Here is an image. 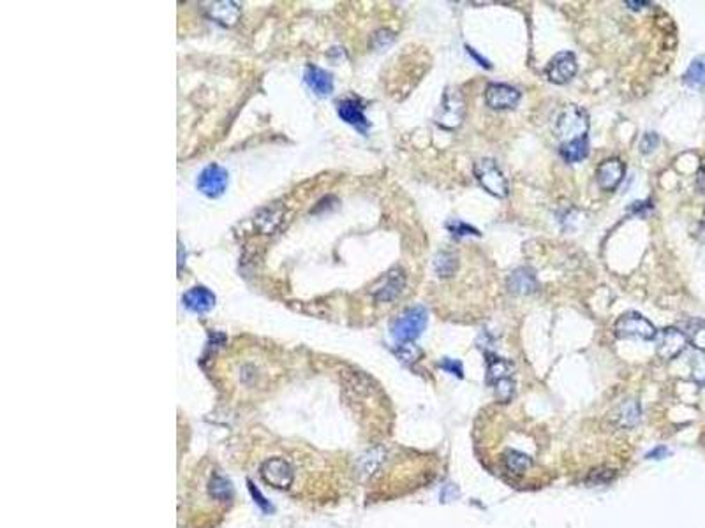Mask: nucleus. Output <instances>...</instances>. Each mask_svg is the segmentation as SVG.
Returning a JSON list of instances; mask_svg holds the SVG:
<instances>
[{"mask_svg": "<svg viewBox=\"0 0 705 528\" xmlns=\"http://www.w3.org/2000/svg\"><path fill=\"white\" fill-rule=\"evenodd\" d=\"M231 482L212 467H200L186 488L183 510L187 528H214L231 509Z\"/></svg>", "mask_w": 705, "mask_h": 528, "instance_id": "obj_1", "label": "nucleus"}, {"mask_svg": "<svg viewBox=\"0 0 705 528\" xmlns=\"http://www.w3.org/2000/svg\"><path fill=\"white\" fill-rule=\"evenodd\" d=\"M587 131H589V114L586 110L576 104H568L562 107L555 120V134L562 143L586 138Z\"/></svg>", "mask_w": 705, "mask_h": 528, "instance_id": "obj_2", "label": "nucleus"}, {"mask_svg": "<svg viewBox=\"0 0 705 528\" xmlns=\"http://www.w3.org/2000/svg\"><path fill=\"white\" fill-rule=\"evenodd\" d=\"M429 314L425 307L408 308L397 321L392 324V335L397 342H413L418 338L425 329Z\"/></svg>", "mask_w": 705, "mask_h": 528, "instance_id": "obj_3", "label": "nucleus"}, {"mask_svg": "<svg viewBox=\"0 0 705 528\" xmlns=\"http://www.w3.org/2000/svg\"><path fill=\"white\" fill-rule=\"evenodd\" d=\"M474 176H477L478 183L487 190L489 194L496 197H506L508 196V182H506L505 175L499 169L498 162L494 159H480V161L474 162Z\"/></svg>", "mask_w": 705, "mask_h": 528, "instance_id": "obj_4", "label": "nucleus"}, {"mask_svg": "<svg viewBox=\"0 0 705 528\" xmlns=\"http://www.w3.org/2000/svg\"><path fill=\"white\" fill-rule=\"evenodd\" d=\"M614 331L619 338H640L645 342L654 340L658 335L654 324L638 312H626L621 315L614 326Z\"/></svg>", "mask_w": 705, "mask_h": 528, "instance_id": "obj_5", "label": "nucleus"}, {"mask_svg": "<svg viewBox=\"0 0 705 528\" xmlns=\"http://www.w3.org/2000/svg\"><path fill=\"white\" fill-rule=\"evenodd\" d=\"M464 114H465V103L462 93L458 92L457 88H446V92H444L443 95V100H441L439 111H437L436 124L439 125V127L451 131V128H457L458 125L462 124Z\"/></svg>", "mask_w": 705, "mask_h": 528, "instance_id": "obj_6", "label": "nucleus"}, {"mask_svg": "<svg viewBox=\"0 0 705 528\" xmlns=\"http://www.w3.org/2000/svg\"><path fill=\"white\" fill-rule=\"evenodd\" d=\"M656 352L661 359H673L679 356L686 347L687 338L680 329L677 328H663L656 335Z\"/></svg>", "mask_w": 705, "mask_h": 528, "instance_id": "obj_7", "label": "nucleus"}, {"mask_svg": "<svg viewBox=\"0 0 705 528\" xmlns=\"http://www.w3.org/2000/svg\"><path fill=\"white\" fill-rule=\"evenodd\" d=\"M520 100V92L506 83H489L485 88V103L492 110H513Z\"/></svg>", "mask_w": 705, "mask_h": 528, "instance_id": "obj_8", "label": "nucleus"}, {"mask_svg": "<svg viewBox=\"0 0 705 528\" xmlns=\"http://www.w3.org/2000/svg\"><path fill=\"white\" fill-rule=\"evenodd\" d=\"M198 190L207 197H219L228 187V173L221 166L212 164L198 176Z\"/></svg>", "mask_w": 705, "mask_h": 528, "instance_id": "obj_9", "label": "nucleus"}, {"mask_svg": "<svg viewBox=\"0 0 705 528\" xmlns=\"http://www.w3.org/2000/svg\"><path fill=\"white\" fill-rule=\"evenodd\" d=\"M576 74V58L571 51H561L547 65V78L555 85H564Z\"/></svg>", "mask_w": 705, "mask_h": 528, "instance_id": "obj_10", "label": "nucleus"}, {"mask_svg": "<svg viewBox=\"0 0 705 528\" xmlns=\"http://www.w3.org/2000/svg\"><path fill=\"white\" fill-rule=\"evenodd\" d=\"M406 287V275L401 268H394L380 280L376 287H373V296L377 301H394L401 296Z\"/></svg>", "mask_w": 705, "mask_h": 528, "instance_id": "obj_11", "label": "nucleus"}, {"mask_svg": "<svg viewBox=\"0 0 705 528\" xmlns=\"http://www.w3.org/2000/svg\"><path fill=\"white\" fill-rule=\"evenodd\" d=\"M624 168L621 159H607L596 169V180H598L600 189L603 190H614L624 178Z\"/></svg>", "mask_w": 705, "mask_h": 528, "instance_id": "obj_12", "label": "nucleus"}, {"mask_svg": "<svg viewBox=\"0 0 705 528\" xmlns=\"http://www.w3.org/2000/svg\"><path fill=\"white\" fill-rule=\"evenodd\" d=\"M182 303L193 314H205V312L214 308L215 296L207 287H193V289H189L183 294Z\"/></svg>", "mask_w": 705, "mask_h": 528, "instance_id": "obj_13", "label": "nucleus"}, {"mask_svg": "<svg viewBox=\"0 0 705 528\" xmlns=\"http://www.w3.org/2000/svg\"><path fill=\"white\" fill-rule=\"evenodd\" d=\"M337 113H339V117L342 118L346 124L360 128L362 132H366L367 127H369V121H367L366 114H363V107L360 106L358 100L353 99L342 100V103H339V106H337Z\"/></svg>", "mask_w": 705, "mask_h": 528, "instance_id": "obj_14", "label": "nucleus"}, {"mask_svg": "<svg viewBox=\"0 0 705 528\" xmlns=\"http://www.w3.org/2000/svg\"><path fill=\"white\" fill-rule=\"evenodd\" d=\"M508 289L512 291L513 294H519V296H526V294L534 293V291L538 289V282L533 270L529 268L515 270V272L508 277Z\"/></svg>", "mask_w": 705, "mask_h": 528, "instance_id": "obj_15", "label": "nucleus"}, {"mask_svg": "<svg viewBox=\"0 0 705 528\" xmlns=\"http://www.w3.org/2000/svg\"><path fill=\"white\" fill-rule=\"evenodd\" d=\"M305 81H307L309 88L318 95H330L333 92V78L330 72L323 71V69L311 65L305 71Z\"/></svg>", "mask_w": 705, "mask_h": 528, "instance_id": "obj_16", "label": "nucleus"}, {"mask_svg": "<svg viewBox=\"0 0 705 528\" xmlns=\"http://www.w3.org/2000/svg\"><path fill=\"white\" fill-rule=\"evenodd\" d=\"M208 16L224 27H233L240 20V9L233 2H214L207 8Z\"/></svg>", "mask_w": 705, "mask_h": 528, "instance_id": "obj_17", "label": "nucleus"}, {"mask_svg": "<svg viewBox=\"0 0 705 528\" xmlns=\"http://www.w3.org/2000/svg\"><path fill=\"white\" fill-rule=\"evenodd\" d=\"M612 421L616 423L619 428H631L640 421V405L635 400L623 402L619 407L614 411Z\"/></svg>", "mask_w": 705, "mask_h": 528, "instance_id": "obj_18", "label": "nucleus"}, {"mask_svg": "<svg viewBox=\"0 0 705 528\" xmlns=\"http://www.w3.org/2000/svg\"><path fill=\"white\" fill-rule=\"evenodd\" d=\"M513 363H510L508 359H503V357L492 356L489 354L487 356V382L489 384H498V382L505 381V378H512L513 374Z\"/></svg>", "mask_w": 705, "mask_h": 528, "instance_id": "obj_19", "label": "nucleus"}, {"mask_svg": "<svg viewBox=\"0 0 705 528\" xmlns=\"http://www.w3.org/2000/svg\"><path fill=\"white\" fill-rule=\"evenodd\" d=\"M561 157L566 162H580L589 155V141L587 138H580V140L569 141V143L561 145Z\"/></svg>", "mask_w": 705, "mask_h": 528, "instance_id": "obj_20", "label": "nucleus"}, {"mask_svg": "<svg viewBox=\"0 0 705 528\" xmlns=\"http://www.w3.org/2000/svg\"><path fill=\"white\" fill-rule=\"evenodd\" d=\"M503 460H505V465L506 468H508V472H512V474L515 475L526 474V472L533 467V458H529L524 453H519V451H512V449L506 451Z\"/></svg>", "mask_w": 705, "mask_h": 528, "instance_id": "obj_21", "label": "nucleus"}, {"mask_svg": "<svg viewBox=\"0 0 705 528\" xmlns=\"http://www.w3.org/2000/svg\"><path fill=\"white\" fill-rule=\"evenodd\" d=\"M684 85L690 88L700 90L705 88V60L704 58H694L690 64L687 71L684 72Z\"/></svg>", "mask_w": 705, "mask_h": 528, "instance_id": "obj_22", "label": "nucleus"}, {"mask_svg": "<svg viewBox=\"0 0 705 528\" xmlns=\"http://www.w3.org/2000/svg\"><path fill=\"white\" fill-rule=\"evenodd\" d=\"M434 268H436V273L443 279L446 277H451L458 268L457 257L451 252H439L436 256V260H434Z\"/></svg>", "mask_w": 705, "mask_h": 528, "instance_id": "obj_23", "label": "nucleus"}, {"mask_svg": "<svg viewBox=\"0 0 705 528\" xmlns=\"http://www.w3.org/2000/svg\"><path fill=\"white\" fill-rule=\"evenodd\" d=\"M283 217H284L283 210H265L263 213L258 215L256 224H258V227L261 229L263 232H272L283 224Z\"/></svg>", "mask_w": 705, "mask_h": 528, "instance_id": "obj_24", "label": "nucleus"}, {"mask_svg": "<svg viewBox=\"0 0 705 528\" xmlns=\"http://www.w3.org/2000/svg\"><path fill=\"white\" fill-rule=\"evenodd\" d=\"M446 227L448 231H450L453 236H457V238H460V236H480V231H478L477 227L465 224V222L458 220V218H453V220L448 222Z\"/></svg>", "mask_w": 705, "mask_h": 528, "instance_id": "obj_25", "label": "nucleus"}, {"mask_svg": "<svg viewBox=\"0 0 705 528\" xmlns=\"http://www.w3.org/2000/svg\"><path fill=\"white\" fill-rule=\"evenodd\" d=\"M691 343H693L697 349H700L701 352H705V321H698L694 322V326L691 328Z\"/></svg>", "mask_w": 705, "mask_h": 528, "instance_id": "obj_26", "label": "nucleus"}, {"mask_svg": "<svg viewBox=\"0 0 705 528\" xmlns=\"http://www.w3.org/2000/svg\"><path fill=\"white\" fill-rule=\"evenodd\" d=\"M616 477V472L610 470V468H596L589 474V477L586 479L589 484H603V482H609Z\"/></svg>", "mask_w": 705, "mask_h": 528, "instance_id": "obj_27", "label": "nucleus"}, {"mask_svg": "<svg viewBox=\"0 0 705 528\" xmlns=\"http://www.w3.org/2000/svg\"><path fill=\"white\" fill-rule=\"evenodd\" d=\"M494 388H496V395H498L499 400L508 402L510 398L513 396V391H515V382H513V378H505V381L498 382Z\"/></svg>", "mask_w": 705, "mask_h": 528, "instance_id": "obj_28", "label": "nucleus"}, {"mask_svg": "<svg viewBox=\"0 0 705 528\" xmlns=\"http://www.w3.org/2000/svg\"><path fill=\"white\" fill-rule=\"evenodd\" d=\"M691 375H693L694 382H698L700 385H705V352L700 354L698 357H694Z\"/></svg>", "mask_w": 705, "mask_h": 528, "instance_id": "obj_29", "label": "nucleus"}, {"mask_svg": "<svg viewBox=\"0 0 705 528\" xmlns=\"http://www.w3.org/2000/svg\"><path fill=\"white\" fill-rule=\"evenodd\" d=\"M439 367L443 368V370H446L448 374L457 375L458 378L464 377V368H462V363H460V361H457V359H450V357H444V359L441 361V363H439Z\"/></svg>", "mask_w": 705, "mask_h": 528, "instance_id": "obj_30", "label": "nucleus"}, {"mask_svg": "<svg viewBox=\"0 0 705 528\" xmlns=\"http://www.w3.org/2000/svg\"><path fill=\"white\" fill-rule=\"evenodd\" d=\"M658 143H659V138L656 136L654 132H647V134H644V138H642L640 148L644 154H649V152H652L656 147H658Z\"/></svg>", "mask_w": 705, "mask_h": 528, "instance_id": "obj_31", "label": "nucleus"}, {"mask_svg": "<svg viewBox=\"0 0 705 528\" xmlns=\"http://www.w3.org/2000/svg\"><path fill=\"white\" fill-rule=\"evenodd\" d=\"M401 356H402V359H406V361H416L418 359L420 356H422V350L420 349H416L415 345H404L401 349Z\"/></svg>", "mask_w": 705, "mask_h": 528, "instance_id": "obj_32", "label": "nucleus"}, {"mask_svg": "<svg viewBox=\"0 0 705 528\" xmlns=\"http://www.w3.org/2000/svg\"><path fill=\"white\" fill-rule=\"evenodd\" d=\"M666 454H668V449L666 447H656L654 451H651V453L647 454V458L649 460H663V458H666Z\"/></svg>", "mask_w": 705, "mask_h": 528, "instance_id": "obj_33", "label": "nucleus"}, {"mask_svg": "<svg viewBox=\"0 0 705 528\" xmlns=\"http://www.w3.org/2000/svg\"><path fill=\"white\" fill-rule=\"evenodd\" d=\"M465 50H467V53H469V55H471V57H473V58H474V60H477V62H478V64H480V65H484V67H487V69H491V64H489V60H485V58H484V57H481V55H478V53H477V51H474V50H473V48H471V46H465Z\"/></svg>", "mask_w": 705, "mask_h": 528, "instance_id": "obj_34", "label": "nucleus"}, {"mask_svg": "<svg viewBox=\"0 0 705 528\" xmlns=\"http://www.w3.org/2000/svg\"><path fill=\"white\" fill-rule=\"evenodd\" d=\"M697 185H698V189H700L701 192L705 194V166H704V168H700V171H698Z\"/></svg>", "mask_w": 705, "mask_h": 528, "instance_id": "obj_35", "label": "nucleus"}, {"mask_svg": "<svg viewBox=\"0 0 705 528\" xmlns=\"http://www.w3.org/2000/svg\"><path fill=\"white\" fill-rule=\"evenodd\" d=\"M626 6H630L631 9L637 11V9H642L644 6H649V2H633V0H626Z\"/></svg>", "mask_w": 705, "mask_h": 528, "instance_id": "obj_36", "label": "nucleus"}, {"mask_svg": "<svg viewBox=\"0 0 705 528\" xmlns=\"http://www.w3.org/2000/svg\"><path fill=\"white\" fill-rule=\"evenodd\" d=\"M698 236H700L701 242H705V224L700 225V231H698Z\"/></svg>", "mask_w": 705, "mask_h": 528, "instance_id": "obj_37", "label": "nucleus"}]
</instances>
